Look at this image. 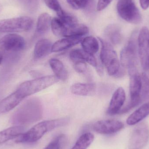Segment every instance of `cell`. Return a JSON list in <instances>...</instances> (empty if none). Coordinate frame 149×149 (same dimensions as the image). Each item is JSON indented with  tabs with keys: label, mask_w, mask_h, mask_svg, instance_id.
Listing matches in <instances>:
<instances>
[{
	"label": "cell",
	"mask_w": 149,
	"mask_h": 149,
	"mask_svg": "<svg viewBox=\"0 0 149 149\" xmlns=\"http://www.w3.org/2000/svg\"><path fill=\"white\" fill-rule=\"evenodd\" d=\"M94 136L90 133L83 134L77 140L71 149H87L93 141Z\"/></svg>",
	"instance_id": "26"
},
{
	"label": "cell",
	"mask_w": 149,
	"mask_h": 149,
	"mask_svg": "<svg viewBox=\"0 0 149 149\" xmlns=\"http://www.w3.org/2000/svg\"><path fill=\"white\" fill-rule=\"evenodd\" d=\"M113 0H99L97 5V10L101 11L106 8Z\"/></svg>",
	"instance_id": "34"
},
{
	"label": "cell",
	"mask_w": 149,
	"mask_h": 149,
	"mask_svg": "<svg viewBox=\"0 0 149 149\" xmlns=\"http://www.w3.org/2000/svg\"><path fill=\"white\" fill-rule=\"evenodd\" d=\"M24 98L16 90L0 102V112L7 113L14 109Z\"/></svg>",
	"instance_id": "14"
},
{
	"label": "cell",
	"mask_w": 149,
	"mask_h": 149,
	"mask_svg": "<svg viewBox=\"0 0 149 149\" xmlns=\"http://www.w3.org/2000/svg\"><path fill=\"white\" fill-rule=\"evenodd\" d=\"M106 37L111 45H118L122 41V36L120 30L116 26H111L107 28L105 31Z\"/></svg>",
	"instance_id": "24"
},
{
	"label": "cell",
	"mask_w": 149,
	"mask_h": 149,
	"mask_svg": "<svg viewBox=\"0 0 149 149\" xmlns=\"http://www.w3.org/2000/svg\"><path fill=\"white\" fill-rule=\"evenodd\" d=\"M68 4L75 10L85 8L87 5L88 0H66Z\"/></svg>",
	"instance_id": "31"
},
{
	"label": "cell",
	"mask_w": 149,
	"mask_h": 149,
	"mask_svg": "<svg viewBox=\"0 0 149 149\" xmlns=\"http://www.w3.org/2000/svg\"><path fill=\"white\" fill-rule=\"evenodd\" d=\"M52 45L48 39H42L38 41L34 48V59L39 60L48 56L52 52Z\"/></svg>",
	"instance_id": "15"
},
{
	"label": "cell",
	"mask_w": 149,
	"mask_h": 149,
	"mask_svg": "<svg viewBox=\"0 0 149 149\" xmlns=\"http://www.w3.org/2000/svg\"><path fill=\"white\" fill-rule=\"evenodd\" d=\"M126 100V94L123 88L119 87L115 91L111 98L107 113L110 116L119 114Z\"/></svg>",
	"instance_id": "13"
},
{
	"label": "cell",
	"mask_w": 149,
	"mask_h": 149,
	"mask_svg": "<svg viewBox=\"0 0 149 149\" xmlns=\"http://www.w3.org/2000/svg\"><path fill=\"white\" fill-rule=\"evenodd\" d=\"M51 22V17L49 14L44 13L41 14L38 19L36 33L41 35L46 33L50 27Z\"/></svg>",
	"instance_id": "22"
},
{
	"label": "cell",
	"mask_w": 149,
	"mask_h": 149,
	"mask_svg": "<svg viewBox=\"0 0 149 149\" xmlns=\"http://www.w3.org/2000/svg\"><path fill=\"white\" fill-rule=\"evenodd\" d=\"M81 45L84 51L93 56L96 54L99 50V42L96 38L93 36L87 37L82 39Z\"/></svg>",
	"instance_id": "23"
},
{
	"label": "cell",
	"mask_w": 149,
	"mask_h": 149,
	"mask_svg": "<svg viewBox=\"0 0 149 149\" xmlns=\"http://www.w3.org/2000/svg\"><path fill=\"white\" fill-rule=\"evenodd\" d=\"M140 4L142 8L147 10L149 7V0H140Z\"/></svg>",
	"instance_id": "35"
},
{
	"label": "cell",
	"mask_w": 149,
	"mask_h": 149,
	"mask_svg": "<svg viewBox=\"0 0 149 149\" xmlns=\"http://www.w3.org/2000/svg\"><path fill=\"white\" fill-rule=\"evenodd\" d=\"M33 20L23 16L0 20V32L13 33L30 30L33 25Z\"/></svg>",
	"instance_id": "6"
},
{
	"label": "cell",
	"mask_w": 149,
	"mask_h": 149,
	"mask_svg": "<svg viewBox=\"0 0 149 149\" xmlns=\"http://www.w3.org/2000/svg\"><path fill=\"white\" fill-rule=\"evenodd\" d=\"M149 115V102L144 103L132 113L127 119V124L130 126L135 125L145 119Z\"/></svg>",
	"instance_id": "18"
},
{
	"label": "cell",
	"mask_w": 149,
	"mask_h": 149,
	"mask_svg": "<svg viewBox=\"0 0 149 149\" xmlns=\"http://www.w3.org/2000/svg\"><path fill=\"white\" fill-rule=\"evenodd\" d=\"M130 75V100L126 106L121 109L119 114L126 113L141 103V78L137 70V67L129 69Z\"/></svg>",
	"instance_id": "4"
},
{
	"label": "cell",
	"mask_w": 149,
	"mask_h": 149,
	"mask_svg": "<svg viewBox=\"0 0 149 149\" xmlns=\"http://www.w3.org/2000/svg\"><path fill=\"white\" fill-rule=\"evenodd\" d=\"M88 32V29L86 25L77 23L73 26L67 27L65 37H82Z\"/></svg>",
	"instance_id": "25"
},
{
	"label": "cell",
	"mask_w": 149,
	"mask_h": 149,
	"mask_svg": "<svg viewBox=\"0 0 149 149\" xmlns=\"http://www.w3.org/2000/svg\"><path fill=\"white\" fill-rule=\"evenodd\" d=\"M141 103L142 102H149V79L145 73L141 74Z\"/></svg>",
	"instance_id": "28"
},
{
	"label": "cell",
	"mask_w": 149,
	"mask_h": 149,
	"mask_svg": "<svg viewBox=\"0 0 149 149\" xmlns=\"http://www.w3.org/2000/svg\"><path fill=\"white\" fill-rule=\"evenodd\" d=\"M26 45L24 38L16 34H8L0 39V49L10 52L22 50Z\"/></svg>",
	"instance_id": "11"
},
{
	"label": "cell",
	"mask_w": 149,
	"mask_h": 149,
	"mask_svg": "<svg viewBox=\"0 0 149 149\" xmlns=\"http://www.w3.org/2000/svg\"><path fill=\"white\" fill-rule=\"evenodd\" d=\"M138 53L142 67L144 70L149 68V30L143 27L139 32L137 38Z\"/></svg>",
	"instance_id": "9"
},
{
	"label": "cell",
	"mask_w": 149,
	"mask_h": 149,
	"mask_svg": "<svg viewBox=\"0 0 149 149\" xmlns=\"http://www.w3.org/2000/svg\"><path fill=\"white\" fill-rule=\"evenodd\" d=\"M96 89L95 85L93 83H76L71 87V91L73 94L80 96L93 95Z\"/></svg>",
	"instance_id": "19"
},
{
	"label": "cell",
	"mask_w": 149,
	"mask_h": 149,
	"mask_svg": "<svg viewBox=\"0 0 149 149\" xmlns=\"http://www.w3.org/2000/svg\"><path fill=\"white\" fill-rule=\"evenodd\" d=\"M2 8V7L1 5V4H0V11H1V10Z\"/></svg>",
	"instance_id": "38"
},
{
	"label": "cell",
	"mask_w": 149,
	"mask_h": 149,
	"mask_svg": "<svg viewBox=\"0 0 149 149\" xmlns=\"http://www.w3.org/2000/svg\"><path fill=\"white\" fill-rule=\"evenodd\" d=\"M57 12L58 18L67 27H70L78 23L76 17L61 8Z\"/></svg>",
	"instance_id": "29"
},
{
	"label": "cell",
	"mask_w": 149,
	"mask_h": 149,
	"mask_svg": "<svg viewBox=\"0 0 149 149\" xmlns=\"http://www.w3.org/2000/svg\"><path fill=\"white\" fill-rule=\"evenodd\" d=\"M70 56L71 60L73 63L77 61H83L95 68H97L98 67V63L94 56L87 53L83 49H74L72 50L70 52Z\"/></svg>",
	"instance_id": "16"
},
{
	"label": "cell",
	"mask_w": 149,
	"mask_h": 149,
	"mask_svg": "<svg viewBox=\"0 0 149 149\" xmlns=\"http://www.w3.org/2000/svg\"><path fill=\"white\" fill-rule=\"evenodd\" d=\"M99 40L101 45L100 59L107 68L108 73L115 78L123 77L125 74V70L121 67L120 63L112 45L100 38Z\"/></svg>",
	"instance_id": "2"
},
{
	"label": "cell",
	"mask_w": 149,
	"mask_h": 149,
	"mask_svg": "<svg viewBox=\"0 0 149 149\" xmlns=\"http://www.w3.org/2000/svg\"><path fill=\"white\" fill-rule=\"evenodd\" d=\"M70 120L69 118L66 117L41 122L35 125L26 133H23L17 137L15 142L18 143L36 142L47 132L57 128L65 126L68 124Z\"/></svg>",
	"instance_id": "1"
},
{
	"label": "cell",
	"mask_w": 149,
	"mask_h": 149,
	"mask_svg": "<svg viewBox=\"0 0 149 149\" xmlns=\"http://www.w3.org/2000/svg\"><path fill=\"white\" fill-rule=\"evenodd\" d=\"M24 127L19 125L10 127L0 132V144L17 138L23 133Z\"/></svg>",
	"instance_id": "20"
},
{
	"label": "cell",
	"mask_w": 149,
	"mask_h": 149,
	"mask_svg": "<svg viewBox=\"0 0 149 149\" xmlns=\"http://www.w3.org/2000/svg\"><path fill=\"white\" fill-rule=\"evenodd\" d=\"M44 1L49 8L55 10L56 12H57L62 8L58 0H44Z\"/></svg>",
	"instance_id": "33"
},
{
	"label": "cell",
	"mask_w": 149,
	"mask_h": 149,
	"mask_svg": "<svg viewBox=\"0 0 149 149\" xmlns=\"http://www.w3.org/2000/svg\"><path fill=\"white\" fill-rule=\"evenodd\" d=\"M149 140V128L146 124H141L132 132L129 142L130 149H142Z\"/></svg>",
	"instance_id": "10"
},
{
	"label": "cell",
	"mask_w": 149,
	"mask_h": 149,
	"mask_svg": "<svg viewBox=\"0 0 149 149\" xmlns=\"http://www.w3.org/2000/svg\"><path fill=\"white\" fill-rule=\"evenodd\" d=\"M58 81L55 75L42 76L23 82L16 90L25 98L54 85Z\"/></svg>",
	"instance_id": "5"
},
{
	"label": "cell",
	"mask_w": 149,
	"mask_h": 149,
	"mask_svg": "<svg viewBox=\"0 0 149 149\" xmlns=\"http://www.w3.org/2000/svg\"><path fill=\"white\" fill-rule=\"evenodd\" d=\"M116 8L120 16L126 22L134 24L142 22L141 15L133 0H119Z\"/></svg>",
	"instance_id": "8"
},
{
	"label": "cell",
	"mask_w": 149,
	"mask_h": 149,
	"mask_svg": "<svg viewBox=\"0 0 149 149\" xmlns=\"http://www.w3.org/2000/svg\"><path fill=\"white\" fill-rule=\"evenodd\" d=\"M49 63L55 76L58 80L64 81L67 79L68 72L61 61L56 58H51L49 61Z\"/></svg>",
	"instance_id": "21"
},
{
	"label": "cell",
	"mask_w": 149,
	"mask_h": 149,
	"mask_svg": "<svg viewBox=\"0 0 149 149\" xmlns=\"http://www.w3.org/2000/svg\"><path fill=\"white\" fill-rule=\"evenodd\" d=\"M134 35L128 40L120 52V64L128 70L137 67L138 63L137 39Z\"/></svg>",
	"instance_id": "7"
},
{
	"label": "cell",
	"mask_w": 149,
	"mask_h": 149,
	"mask_svg": "<svg viewBox=\"0 0 149 149\" xmlns=\"http://www.w3.org/2000/svg\"><path fill=\"white\" fill-rule=\"evenodd\" d=\"M74 70L78 73L85 74L87 72L88 67L86 62L79 61L74 62Z\"/></svg>",
	"instance_id": "32"
},
{
	"label": "cell",
	"mask_w": 149,
	"mask_h": 149,
	"mask_svg": "<svg viewBox=\"0 0 149 149\" xmlns=\"http://www.w3.org/2000/svg\"><path fill=\"white\" fill-rule=\"evenodd\" d=\"M53 34L58 37H65L67 27L58 17H54L52 20L51 24Z\"/></svg>",
	"instance_id": "27"
},
{
	"label": "cell",
	"mask_w": 149,
	"mask_h": 149,
	"mask_svg": "<svg viewBox=\"0 0 149 149\" xmlns=\"http://www.w3.org/2000/svg\"><path fill=\"white\" fill-rule=\"evenodd\" d=\"M82 37H65L56 42L52 45V52H58L70 49L81 42Z\"/></svg>",
	"instance_id": "17"
},
{
	"label": "cell",
	"mask_w": 149,
	"mask_h": 149,
	"mask_svg": "<svg viewBox=\"0 0 149 149\" xmlns=\"http://www.w3.org/2000/svg\"></svg>",
	"instance_id": "39"
},
{
	"label": "cell",
	"mask_w": 149,
	"mask_h": 149,
	"mask_svg": "<svg viewBox=\"0 0 149 149\" xmlns=\"http://www.w3.org/2000/svg\"><path fill=\"white\" fill-rule=\"evenodd\" d=\"M3 59V56L2 54L0 52V65L2 62Z\"/></svg>",
	"instance_id": "37"
},
{
	"label": "cell",
	"mask_w": 149,
	"mask_h": 149,
	"mask_svg": "<svg viewBox=\"0 0 149 149\" xmlns=\"http://www.w3.org/2000/svg\"><path fill=\"white\" fill-rule=\"evenodd\" d=\"M30 74L32 77L35 78V79L42 77V74L40 72H38V71H32L31 72Z\"/></svg>",
	"instance_id": "36"
},
{
	"label": "cell",
	"mask_w": 149,
	"mask_h": 149,
	"mask_svg": "<svg viewBox=\"0 0 149 149\" xmlns=\"http://www.w3.org/2000/svg\"><path fill=\"white\" fill-rule=\"evenodd\" d=\"M124 127V124L115 120H102L93 125V130L102 134H112L120 131Z\"/></svg>",
	"instance_id": "12"
},
{
	"label": "cell",
	"mask_w": 149,
	"mask_h": 149,
	"mask_svg": "<svg viewBox=\"0 0 149 149\" xmlns=\"http://www.w3.org/2000/svg\"><path fill=\"white\" fill-rule=\"evenodd\" d=\"M65 139V135H60L50 143L44 149H61Z\"/></svg>",
	"instance_id": "30"
},
{
	"label": "cell",
	"mask_w": 149,
	"mask_h": 149,
	"mask_svg": "<svg viewBox=\"0 0 149 149\" xmlns=\"http://www.w3.org/2000/svg\"><path fill=\"white\" fill-rule=\"evenodd\" d=\"M42 103L37 98L27 101L13 116V123L26 124L40 120L42 116Z\"/></svg>",
	"instance_id": "3"
}]
</instances>
